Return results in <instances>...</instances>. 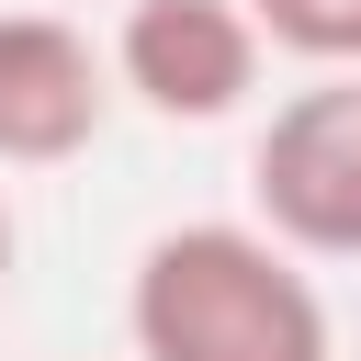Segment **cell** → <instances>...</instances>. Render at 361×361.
I'll list each match as a JSON object with an SVG mask.
<instances>
[{
	"label": "cell",
	"mask_w": 361,
	"mask_h": 361,
	"mask_svg": "<svg viewBox=\"0 0 361 361\" xmlns=\"http://www.w3.org/2000/svg\"><path fill=\"white\" fill-rule=\"evenodd\" d=\"M113 56L56 11H0V169H56L102 135Z\"/></svg>",
	"instance_id": "cell-4"
},
{
	"label": "cell",
	"mask_w": 361,
	"mask_h": 361,
	"mask_svg": "<svg viewBox=\"0 0 361 361\" xmlns=\"http://www.w3.org/2000/svg\"><path fill=\"white\" fill-rule=\"evenodd\" d=\"M0 282H11V203H0Z\"/></svg>",
	"instance_id": "cell-6"
},
{
	"label": "cell",
	"mask_w": 361,
	"mask_h": 361,
	"mask_svg": "<svg viewBox=\"0 0 361 361\" xmlns=\"http://www.w3.org/2000/svg\"><path fill=\"white\" fill-rule=\"evenodd\" d=\"M135 361H327V305L271 226H169L124 293Z\"/></svg>",
	"instance_id": "cell-1"
},
{
	"label": "cell",
	"mask_w": 361,
	"mask_h": 361,
	"mask_svg": "<svg viewBox=\"0 0 361 361\" xmlns=\"http://www.w3.org/2000/svg\"><path fill=\"white\" fill-rule=\"evenodd\" d=\"M113 90H135L158 124H214L259 90V23L248 0H135L113 34Z\"/></svg>",
	"instance_id": "cell-3"
},
{
	"label": "cell",
	"mask_w": 361,
	"mask_h": 361,
	"mask_svg": "<svg viewBox=\"0 0 361 361\" xmlns=\"http://www.w3.org/2000/svg\"><path fill=\"white\" fill-rule=\"evenodd\" d=\"M248 23L305 68H361V0H248Z\"/></svg>",
	"instance_id": "cell-5"
},
{
	"label": "cell",
	"mask_w": 361,
	"mask_h": 361,
	"mask_svg": "<svg viewBox=\"0 0 361 361\" xmlns=\"http://www.w3.org/2000/svg\"><path fill=\"white\" fill-rule=\"evenodd\" d=\"M248 203L293 259H361V68H327L259 124Z\"/></svg>",
	"instance_id": "cell-2"
}]
</instances>
